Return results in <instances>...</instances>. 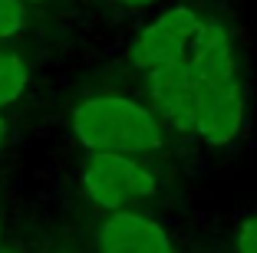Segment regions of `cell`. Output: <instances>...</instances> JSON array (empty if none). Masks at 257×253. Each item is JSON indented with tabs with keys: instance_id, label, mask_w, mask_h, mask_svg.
<instances>
[{
	"instance_id": "3",
	"label": "cell",
	"mask_w": 257,
	"mask_h": 253,
	"mask_svg": "<svg viewBox=\"0 0 257 253\" xmlns=\"http://www.w3.org/2000/svg\"><path fill=\"white\" fill-rule=\"evenodd\" d=\"M83 194L102 214L128 210L136 201L159 194L155 168L136 155H115V151H89L83 161Z\"/></svg>"
},
{
	"instance_id": "13",
	"label": "cell",
	"mask_w": 257,
	"mask_h": 253,
	"mask_svg": "<svg viewBox=\"0 0 257 253\" xmlns=\"http://www.w3.org/2000/svg\"><path fill=\"white\" fill-rule=\"evenodd\" d=\"M23 4H50V0H23Z\"/></svg>"
},
{
	"instance_id": "7",
	"label": "cell",
	"mask_w": 257,
	"mask_h": 253,
	"mask_svg": "<svg viewBox=\"0 0 257 253\" xmlns=\"http://www.w3.org/2000/svg\"><path fill=\"white\" fill-rule=\"evenodd\" d=\"M27 82H30V66L17 50L0 46V109L4 105H14L17 99L27 92Z\"/></svg>"
},
{
	"instance_id": "11",
	"label": "cell",
	"mask_w": 257,
	"mask_h": 253,
	"mask_svg": "<svg viewBox=\"0 0 257 253\" xmlns=\"http://www.w3.org/2000/svg\"><path fill=\"white\" fill-rule=\"evenodd\" d=\"M119 4H125V7H149L155 0H119Z\"/></svg>"
},
{
	"instance_id": "9",
	"label": "cell",
	"mask_w": 257,
	"mask_h": 253,
	"mask_svg": "<svg viewBox=\"0 0 257 253\" xmlns=\"http://www.w3.org/2000/svg\"><path fill=\"white\" fill-rule=\"evenodd\" d=\"M234 250L237 253H257V214H247L234 227Z\"/></svg>"
},
{
	"instance_id": "12",
	"label": "cell",
	"mask_w": 257,
	"mask_h": 253,
	"mask_svg": "<svg viewBox=\"0 0 257 253\" xmlns=\"http://www.w3.org/2000/svg\"><path fill=\"white\" fill-rule=\"evenodd\" d=\"M0 250H4V220H0Z\"/></svg>"
},
{
	"instance_id": "1",
	"label": "cell",
	"mask_w": 257,
	"mask_h": 253,
	"mask_svg": "<svg viewBox=\"0 0 257 253\" xmlns=\"http://www.w3.org/2000/svg\"><path fill=\"white\" fill-rule=\"evenodd\" d=\"M195 135L208 145H231L244 125V92L234 63V43L221 23H204L188 53Z\"/></svg>"
},
{
	"instance_id": "10",
	"label": "cell",
	"mask_w": 257,
	"mask_h": 253,
	"mask_svg": "<svg viewBox=\"0 0 257 253\" xmlns=\"http://www.w3.org/2000/svg\"><path fill=\"white\" fill-rule=\"evenodd\" d=\"M7 135H10V125H7V119L0 115V148L7 145Z\"/></svg>"
},
{
	"instance_id": "6",
	"label": "cell",
	"mask_w": 257,
	"mask_h": 253,
	"mask_svg": "<svg viewBox=\"0 0 257 253\" xmlns=\"http://www.w3.org/2000/svg\"><path fill=\"white\" fill-rule=\"evenodd\" d=\"M145 89L152 99L149 109L159 115L162 125L182 135H195V99H191L188 60L145 73Z\"/></svg>"
},
{
	"instance_id": "4",
	"label": "cell",
	"mask_w": 257,
	"mask_h": 253,
	"mask_svg": "<svg viewBox=\"0 0 257 253\" xmlns=\"http://www.w3.org/2000/svg\"><path fill=\"white\" fill-rule=\"evenodd\" d=\"M201 27H204V20L198 17V10L172 7L139 30L136 43L128 50V60L142 73L175 66V63L188 60V53L195 46L198 33H201Z\"/></svg>"
},
{
	"instance_id": "8",
	"label": "cell",
	"mask_w": 257,
	"mask_h": 253,
	"mask_svg": "<svg viewBox=\"0 0 257 253\" xmlns=\"http://www.w3.org/2000/svg\"><path fill=\"white\" fill-rule=\"evenodd\" d=\"M27 30V4L23 0H0V40H14Z\"/></svg>"
},
{
	"instance_id": "14",
	"label": "cell",
	"mask_w": 257,
	"mask_h": 253,
	"mask_svg": "<svg viewBox=\"0 0 257 253\" xmlns=\"http://www.w3.org/2000/svg\"><path fill=\"white\" fill-rule=\"evenodd\" d=\"M0 253H17V250H0Z\"/></svg>"
},
{
	"instance_id": "5",
	"label": "cell",
	"mask_w": 257,
	"mask_h": 253,
	"mask_svg": "<svg viewBox=\"0 0 257 253\" xmlns=\"http://www.w3.org/2000/svg\"><path fill=\"white\" fill-rule=\"evenodd\" d=\"M99 253H178L168 227L145 210H115L106 214L96 233Z\"/></svg>"
},
{
	"instance_id": "2",
	"label": "cell",
	"mask_w": 257,
	"mask_h": 253,
	"mask_svg": "<svg viewBox=\"0 0 257 253\" xmlns=\"http://www.w3.org/2000/svg\"><path fill=\"white\" fill-rule=\"evenodd\" d=\"M76 142L86 151H115V155H152L165 148V125L149 105L128 96H89L69 115Z\"/></svg>"
}]
</instances>
